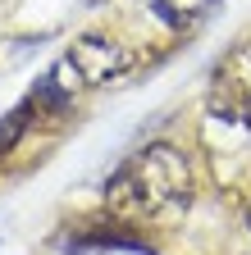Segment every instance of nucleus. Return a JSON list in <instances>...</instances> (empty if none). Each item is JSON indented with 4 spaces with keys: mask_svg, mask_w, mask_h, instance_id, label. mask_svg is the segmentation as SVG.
I'll list each match as a JSON object with an SVG mask.
<instances>
[{
    "mask_svg": "<svg viewBox=\"0 0 251 255\" xmlns=\"http://www.w3.org/2000/svg\"><path fill=\"white\" fill-rule=\"evenodd\" d=\"M215 110L251 128V46L229 55V64L215 73Z\"/></svg>",
    "mask_w": 251,
    "mask_h": 255,
    "instance_id": "3",
    "label": "nucleus"
},
{
    "mask_svg": "<svg viewBox=\"0 0 251 255\" xmlns=\"http://www.w3.org/2000/svg\"><path fill=\"white\" fill-rule=\"evenodd\" d=\"M32 114H37V105H32V101H23V105H18L14 114H5V119H0V155H5V150H9V146H14V141H18L23 132H27V123H32Z\"/></svg>",
    "mask_w": 251,
    "mask_h": 255,
    "instance_id": "5",
    "label": "nucleus"
},
{
    "mask_svg": "<svg viewBox=\"0 0 251 255\" xmlns=\"http://www.w3.org/2000/svg\"><path fill=\"white\" fill-rule=\"evenodd\" d=\"M59 246L64 251H142L146 255V246L128 228H101V223H87L82 242H59Z\"/></svg>",
    "mask_w": 251,
    "mask_h": 255,
    "instance_id": "4",
    "label": "nucleus"
},
{
    "mask_svg": "<svg viewBox=\"0 0 251 255\" xmlns=\"http://www.w3.org/2000/svg\"><path fill=\"white\" fill-rule=\"evenodd\" d=\"M192 187V159L169 141H151L114 169V178L105 182V205L114 219L128 223H165L187 210Z\"/></svg>",
    "mask_w": 251,
    "mask_h": 255,
    "instance_id": "1",
    "label": "nucleus"
},
{
    "mask_svg": "<svg viewBox=\"0 0 251 255\" xmlns=\"http://www.w3.org/2000/svg\"><path fill=\"white\" fill-rule=\"evenodd\" d=\"M247 223H251V210H247Z\"/></svg>",
    "mask_w": 251,
    "mask_h": 255,
    "instance_id": "6",
    "label": "nucleus"
},
{
    "mask_svg": "<svg viewBox=\"0 0 251 255\" xmlns=\"http://www.w3.org/2000/svg\"><path fill=\"white\" fill-rule=\"evenodd\" d=\"M64 64H69V73L82 87H110V82H119L123 73L133 69V50L123 41H114V37H105V32H91V37L73 41V50L64 55Z\"/></svg>",
    "mask_w": 251,
    "mask_h": 255,
    "instance_id": "2",
    "label": "nucleus"
}]
</instances>
